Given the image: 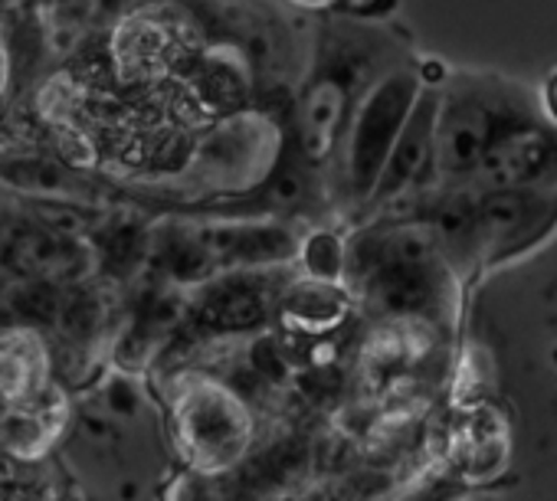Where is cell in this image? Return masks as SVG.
Here are the masks:
<instances>
[{"label":"cell","instance_id":"obj_1","mask_svg":"<svg viewBox=\"0 0 557 501\" xmlns=\"http://www.w3.org/2000/svg\"><path fill=\"white\" fill-rule=\"evenodd\" d=\"M531 122L518 96L498 83L466 79L440 99L436 112V174L472 177L498 138Z\"/></svg>","mask_w":557,"mask_h":501},{"label":"cell","instance_id":"obj_2","mask_svg":"<svg viewBox=\"0 0 557 501\" xmlns=\"http://www.w3.org/2000/svg\"><path fill=\"white\" fill-rule=\"evenodd\" d=\"M557 177V128L524 122L492 145L482 164L472 171L469 184L485 190H524L541 187Z\"/></svg>","mask_w":557,"mask_h":501},{"label":"cell","instance_id":"obj_3","mask_svg":"<svg viewBox=\"0 0 557 501\" xmlns=\"http://www.w3.org/2000/svg\"><path fill=\"white\" fill-rule=\"evenodd\" d=\"M413 99V83L407 76H391L384 79L374 96L368 99L358 125H355V141H351V164H355V180L361 190H371L381 180V171L407 125Z\"/></svg>","mask_w":557,"mask_h":501},{"label":"cell","instance_id":"obj_4","mask_svg":"<svg viewBox=\"0 0 557 501\" xmlns=\"http://www.w3.org/2000/svg\"><path fill=\"white\" fill-rule=\"evenodd\" d=\"M44 345L34 331L17 328L0 338V393L11 400H27L37 393L40 367L44 361Z\"/></svg>","mask_w":557,"mask_h":501},{"label":"cell","instance_id":"obj_5","mask_svg":"<svg viewBox=\"0 0 557 501\" xmlns=\"http://www.w3.org/2000/svg\"><path fill=\"white\" fill-rule=\"evenodd\" d=\"M57 433V413L44 400H21L4 423H0V439L14 455H40Z\"/></svg>","mask_w":557,"mask_h":501},{"label":"cell","instance_id":"obj_6","mask_svg":"<svg viewBox=\"0 0 557 501\" xmlns=\"http://www.w3.org/2000/svg\"><path fill=\"white\" fill-rule=\"evenodd\" d=\"M342 102H345V92L338 83H319V89L312 92L309 99V109H306V145H309V154H325L335 131H338V118H342Z\"/></svg>","mask_w":557,"mask_h":501},{"label":"cell","instance_id":"obj_7","mask_svg":"<svg viewBox=\"0 0 557 501\" xmlns=\"http://www.w3.org/2000/svg\"><path fill=\"white\" fill-rule=\"evenodd\" d=\"M544 115H547V122L557 128V73H550L547 76V83H544Z\"/></svg>","mask_w":557,"mask_h":501}]
</instances>
